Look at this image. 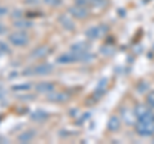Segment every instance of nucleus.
Here are the masks:
<instances>
[{"label": "nucleus", "instance_id": "16", "mask_svg": "<svg viewBox=\"0 0 154 144\" xmlns=\"http://www.w3.org/2000/svg\"><path fill=\"white\" fill-rule=\"evenodd\" d=\"M4 53H9V48L7 44H4V42L0 41V55H3Z\"/></svg>", "mask_w": 154, "mask_h": 144}, {"label": "nucleus", "instance_id": "18", "mask_svg": "<svg viewBox=\"0 0 154 144\" xmlns=\"http://www.w3.org/2000/svg\"><path fill=\"white\" fill-rule=\"evenodd\" d=\"M25 3H27V4H37L38 3V0H25Z\"/></svg>", "mask_w": 154, "mask_h": 144}, {"label": "nucleus", "instance_id": "2", "mask_svg": "<svg viewBox=\"0 0 154 144\" xmlns=\"http://www.w3.org/2000/svg\"><path fill=\"white\" fill-rule=\"evenodd\" d=\"M28 35L25 31H14L12 33H9L8 40L12 45L14 46H25L28 42Z\"/></svg>", "mask_w": 154, "mask_h": 144}, {"label": "nucleus", "instance_id": "12", "mask_svg": "<svg viewBox=\"0 0 154 144\" xmlns=\"http://www.w3.org/2000/svg\"><path fill=\"white\" fill-rule=\"evenodd\" d=\"M89 49H90V45L85 41L76 42V44H73L71 46V50L77 52V53H86V52H89Z\"/></svg>", "mask_w": 154, "mask_h": 144}, {"label": "nucleus", "instance_id": "6", "mask_svg": "<svg viewBox=\"0 0 154 144\" xmlns=\"http://www.w3.org/2000/svg\"><path fill=\"white\" fill-rule=\"evenodd\" d=\"M58 21H59V23L62 25V27H63L64 30H68V31L75 30V22L72 21L67 14H60L59 18H58Z\"/></svg>", "mask_w": 154, "mask_h": 144}, {"label": "nucleus", "instance_id": "13", "mask_svg": "<svg viewBox=\"0 0 154 144\" xmlns=\"http://www.w3.org/2000/svg\"><path fill=\"white\" fill-rule=\"evenodd\" d=\"M31 89V84H19V85H13L12 90L13 92H27Z\"/></svg>", "mask_w": 154, "mask_h": 144}, {"label": "nucleus", "instance_id": "1", "mask_svg": "<svg viewBox=\"0 0 154 144\" xmlns=\"http://www.w3.org/2000/svg\"><path fill=\"white\" fill-rule=\"evenodd\" d=\"M53 71V66L50 63H41V64H37V66H33V67H28L27 70H25L23 75H27V76H44L50 74Z\"/></svg>", "mask_w": 154, "mask_h": 144}, {"label": "nucleus", "instance_id": "10", "mask_svg": "<svg viewBox=\"0 0 154 144\" xmlns=\"http://www.w3.org/2000/svg\"><path fill=\"white\" fill-rule=\"evenodd\" d=\"M103 28H104L103 26H99V27H91V28H89V30L85 32V35H86V37H89V39H96V37L102 36L103 33H104L105 30H103Z\"/></svg>", "mask_w": 154, "mask_h": 144}, {"label": "nucleus", "instance_id": "11", "mask_svg": "<svg viewBox=\"0 0 154 144\" xmlns=\"http://www.w3.org/2000/svg\"><path fill=\"white\" fill-rule=\"evenodd\" d=\"M13 26L19 28V30H27V28L32 27V22L30 20H25V18H17L13 22Z\"/></svg>", "mask_w": 154, "mask_h": 144}, {"label": "nucleus", "instance_id": "3", "mask_svg": "<svg viewBox=\"0 0 154 144\" xmlns=\"http://www.w3.org/2000/svg\"><path fill=\"white\" fill-rule=\"evenodd\" d=\"M71 98V94L67 92H55L53 90L51 93L48 94V100L53 103H64Z\"/></svg>", "mask_w": 154, "mask_h": 144}, {"label": "nucleus", "instance_id": "5", "mask_svg": "<svg viewBox=\"0 0 154 144\" xmlns=\"http://www.w3.org/2000/svg\"><path fill=\"white\" fill-rule=\"evenodd\" d=\"M35 90L40 94H49L54 90V84L49 83V81H41L35 85Z\"/></svg>", "mask_w": 154, "mask_h": 144}, {"label": "nucleus", "instance_id": "9", "mask_svg": "<svg viewBox=\"0 0 154 144\" xmlns=\"http://www.w3.org/2000/svg\"><path fill=\"white\" fill-rule=\"evenodd\" d=\"M35 136H36V130H33V129H28V130L19 134L18 142L19 143H28V142H31Z\"/></svg>", "mask_w": 154, "mask_h": 144}, {"label": "nucleus", "instance_id": "21", "mask_svg": "<svg viewBox=\"0 0 154 144\" xmlns=\"http://www.w3.org/2000/svg\"><path fill=\"white\" fill-rule=\"evenodd\" d=\"M0 118H2V117H0Z\"/></svg>", "mask_w": 154, "mask_h": 144}, {"label": "nucleus", "instance_id": "15", "mask_svg": "<svg viewBox=\"0 0 154 144\" xmlns=\"http://www.w3.org/2000/svg\"><path fill=\"white\" fill-rule=\"evenodd\" d=\"M42 2H44L46 5H50V7H59L63 0H42Z\"/></svg>", "mask_w": 154, "mask_h": 144}, {"label": "nucleus", "instance_id": "14", "mask_svg": "<svg viewBox=\"0 0 154 144\" xmlns=\"http://www.w3.org/2000/svg\"><path fill=\"white\" fill-rule=\"evenodd\" d=\"M119 127V121H118V118L117 117H112L109 120V122H108V129L109 130H117V129Z\"/></svg>", "mask_w": 154, "mask_h": 144}, {"label": "nucleus", "instance_id": "20", "mask_svg": "<svg viewBox=\"0 0 154 144\" xmlns=\"http://www.w3.org/2000/svg\"><path fill=\"white\" fill-rule=\"evenodd\" d=\"M5 30H7L5 27H4L3 25H0V35H2V33H4V32H5Z\"/></svg>", "mask_w": 154, "mask_h": 144}, {"label": "nucleus", "instance_id": "17", "mask_svg": "<svg viewBox=\"0 0 154 144\" xmlns=\"http://www.w3.org/2000/svg\"><path fill=\"white\" fill-rule=\"evenodd\" d=\"M7 13H8V9L5 7H0V16H4Z\"/></svg>", "mask_w": 154, "mask_h": 144}, {"label": "nucleus", "instance_id": "4", "mask_svg": "<svg viewBox=\"0 0 154 144\" xmlns=\"http://www.w3.org/2000/svg\"><path fill=\"white\" fill-rule=\"evenodd\" d=\"M69 14L72 17L77 18V20H82V18H85L89 14V11L86 9V7L77 5V4H76V5L69 8Z\"/></svg>", "mask_w": 154, "mask_h": 144}, {"label": "nucleus", "instance_id": "8", "mask_svg": "<svg viewBox=\"0 0 154 144\" xmlns=\"http://www.w3.org/2000/svg\"><path fill=\"white\" fill-rule=\"evenodd\" d=\"M49 48L48 46H45V45H41V46H37V48H35L32 52H31V58H36V59H38V58H44L45 55H48L49 54Z\"/></svg>", "mask_w": 154, "mask_h": 144}, {"label": "nucleus", "instance_id": "19", "mask_svg": "<svg viewBox=\"0 0 154 144\" xmlns=\"http://www.w3.org/2000/svg\"><path fill=\"white\" fill-rule=\"evenodd\" d=\"M3 143H8V139L0 135V144H3Z\"/></svg>", "mask_w": 154, "mask_h": 144}, {"label": "nucleus", "instance_id": "7", "mask_svg": "<svg viewBox=\"0 0 154 144\" xmlns=\"http://www.w3.org/2000/svg\"><path fill=\"white\" fill-rule=\"evenodd\" d=\"M49 118V113L44 109H36L31 113V120L35 122H44Z\"/></svg>", "mask_w": 154, "mask_h": 144}]
</instances>
